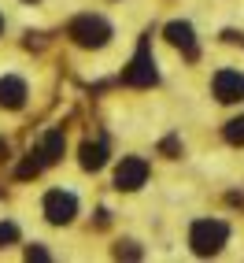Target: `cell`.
<instances>
[{"instance_id":"1","label":"cell","mask_w":244,"mask_h":263,"mask_svg":"<svg viewBox=\"0 0 244 263\" xmlns=\"http://www.w3.org/2000/svg\"><path fill=\"white\" fill-rule=\"evenodd\" d=\"M226 237H230V226H226L222 219H200V222H193V234H189L193 252H200V256L218 252L226 245Z\"/></svg>"},{"instance_id":"2","label":"cell","mask_w":244,"mask_h":263,"mask_svg":"<svg viewBox=\"0 0 244 263\" xmlns=\"http://www.w3.org/2000/svg\"><path fill=\"white\" fill-rule=\"evenodd\" d=\"M71 37H74L82 48H100V45H108L111 26L104 23L100 15H78V19L71 23Z\"/></svg>"},{"instance_id":"3","label":"cell","mask_w":244,"mask_h":263,"mask_svg":"<svg viewBox=\"0 0 244 263\" xmlns=\"http://www.w3.org/2000/svg\"><path fill=\"white\" fill-rule=\"evenodd\" d=\"M45 215H48V222L63 226V222H71L78 215V200L71 197V193H63V189H52L45 197Z\"/></svg>"},{"instance_id":"4","label":"cell","mask_w":244,"mask_h":263,"mask_svg":"<svg viewBox=\"0 0 244 263\" xmlns=\"http://www.w3.org/2000/svg\"><path fill=\"white\" fill-rule=\"evenodd\" d=\"M148 182V163L141 156H126L118 167H115V185L118 189H141Z\"/></svg>"},{"instance_id":"5","label":"cell","mask_w":244,"mask_h":263,"mask_svg":"<svg viewBox=\"0 0 244 263\" xmlns=\"http://www.w3.org/2000/svg\"><path fill=\"white\" fill-rule=\"evenodd\" d=\"M130 85H152L155 82V60H152V52H148V45H141L137 48V56H133V63H130V71L122 74Z\"/></svg>"},{"instance_id":"6","label":"cell","mask_w":244,"mask_h":263,"mask_svg":"<svg viewBox=\"0 0 244 263\" xmlns=\"http://www.w3.org/2000/svg\"><path fill=\"white\" fill-rule=\"evenodd\" d=\"M215 97H218L222 104L244 100V74H240V71H218V74H215Z\"/></svg>"},{"instance_id":"7","label":"cell","mask_w":244,"mask_h":263,"mask_svg":"<svg viewBox=\"0 0 244 263\" xmlns=\"http://www.w3.org/2000/svg\"><path fill=\"white\" fill-rule=\"evenodd\" d=\"M0 104H4V108H23L26 104V82L15 78V74L0 78Z\"/></svg>"},{"instance_id":"8","label":"cell","mask_w":244,"mask_h":263,"mask_svg":"<svg viewBox=\"0 0 244 263\" xmlns=\"http://www.w3.org/2000/svg\"><path fill=\"white\" fill-rule=\"evenodd\" d=\"M167 41L178 45L185 56H196V37H193V26L189 23H170L167 26Z\"/></svg>"},{"instance_id":"9","label":"cell","mask_w":244,"mask_h":263,"mask_svg":"<svg viewBox=\"0 0 244 263\" xmlns=\"http://www.w3.org/2000/svg\"><path fill=\"white\" fill-rule=\"evenodd\" d=\"M104 163H108V148H104L100 141H96V145L85 141V145H82V167H85V171H100Z\"/></svg>"},{"instance_id":"10","label":"cell","mask_w":244,"mask_h":263,"mask_svg":"<svg viewBox=\"0 0 244 263\" xmlns=\"http://www.w3.org/2000/svg\"><path fill=\"white\" fill-rule=\"evenodd\" d=\"M63 145H67L63 141V130H48L45 134V145H41V160L45 163H56L59 156H63Z\"/></svg>"},{"instance_id":"11","label":"cell","mask_w":244,"mask_h":263,"mask_svg":"<svg viewBox=\"0 0 244 263\" xmlns=\"http://www.w3.org/2000/svg\"><path fill=\"white\" fill-rule=\"evenodd\" d=\"M226 141H233V145H244V115L233 119L230 126H226Z\"/></svg>"},{"instance_id":"12","label":"cell","mask_w":244,"mask_h":263,"mask_svg":"<svg viewBox=\"0 0 244 263\" xmlns=\"http://www.w3.org/2000/svg\"><path fill=\"white\" fill-rule=\"evenodd\" d=\"M41 167H45V160H37V156H30V160H26V163L19 167V178H30V174H37Z\"/></svg>"},{"instance_id":"13","label":"cell","mask_w":244,"mask_h":263,"mask_svg":"<svg viewBox=\"0 0 244 263\" xmlns=\"http://www.w3.org/2000/svg\"><path fill=\"white\" fill-rule=\"evenodd\" d=\"M15 237H19V230H15V222H0V249H4V245H11Z\"/></svg>"},{"instance_id":"14","label":"cell","mask_w":244,"mask_h":263,"mask_svg":"<svg viewBox=\"0 0 244 263\" xmlns=\"http://www.w3.org/2000/svg\"><path fill=\"white\" fill-rule=\"evenodd\" d=\"M26 259H37L41 263V259H48V252L45 249H26Z\"/></svg>"},{"instance_id":"15","label":"cell","mask_w":244,"mask_h":263,"mask_svg":"<svg viewBox=\"0 0 244 263\" xmlns=\"http://www.w3.org/2000/svg\"><path fill=\"white\" fill-rule=\"evenodd\" d=\"M4 156H8V141H0V160H4Z\"/></svg>"},{"instance_id":"16","label":"cell","mask_w":244,"mask_h":263,"mask_svg":"<svg viewBox=\"0 0 244 263\" xmlns=\"http://www.w3.org/2000/svg\"><path fill=\"white\" fill-rule=\"evenodd\" d=\"M0 30H4V19H0Z\"/></svg>"}]
</instances>
